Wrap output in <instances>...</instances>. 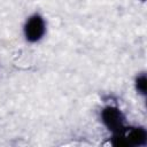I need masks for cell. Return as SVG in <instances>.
<instances>
[{
	"label": "cell",
	"mask_w": 147,
	"mask_h": 147,
	"mask_svg": "<svg viewBox=\"0 0 147 147\" xmlns=\"http://www.w3.org/2000/svg\"><path fill=\"white\" fill-rule=\"evenodd\" d=\"M45 33V23L44 20L39 16V15H33L31 16L24 26V34L25 38L31 41H38Z\"/></svg>",
	"instance_id": "cell-1"
},
{
	"label": "cell",
	"mask_w": 147,
	"mask_h": 147,
	"mask_svg": "<svg viewBox=\"0 0 147 147\" xmlns=\"http://www.w3.org/2000/svg\"><path fill=\"white\" fill-rule=\"evenodd\" d=\"M102 121L111 131L119 132L123 125V116L117 108L107 107L102 111Z\"/></svg>",
	"instance_id": "cell-2"
},
{
	"label": "cell",
	"mask_w": 147,
	"mask_h": 147,
	"mask_svg": "<svg viewBox=\"0 0 147 147\" xmlns=\"http://www.w3.org/2000/svg\"><path fill=\"white\" fill-rule=\"evenodd\" d=\"M137 90L141 93L145 94L146 93V77L142 75L137 79Z\"/></svg>",
	"instance_id": "cell-3"
}]
</instances>
